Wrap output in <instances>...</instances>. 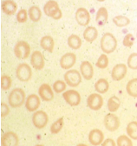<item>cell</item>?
Returning a JSON list of instances; mask_svg holds the SVG:
<instances>
[{"label":"cell","mask_w":137,"mask_h":146,"mask_svg":"<svg viewBox=\"0 0 137 146\" xmlns=\"http://www.w3.org/2000/svg\"><path fill=\"white\" fill-rule=\"evenodd\" d=\"M102 146H107V145H111V146H115L116 145V142L112 139V138H108L106 140H104L102 143Z\"/></svg>","instance_id":"obj_40"},{"label":"cell","mask_w":137,"mask_h":146,"mask_svg":"<svg viewBox=\"0 0 137 146\" xmlns=\"http://www.w3.org/2000/svg\"><path fill=\"white\" fill-rule=\"evenodd\" d=\"M14 54L19 59H27L31 54V47L28 42L19 41L14 47Z\"/></svg>","instance_id":"obj_4"},{"label":"cell","mask_w":137,"mask_h":146,"mask_svg":"<svg viewBox=\"0 0 137 146\" xmlns=\"http://www.w3.org/2000/svg\"><path fill=\"white\" fill-rule=\"evenodd\" d=\"M17 78L23 82L29 81L32 76V70L31 67L26 63H21L17 66L16 70Z\"/></svg>","instance_id":"obj_5"},{"label":"cell","mask_w":137,"mask_h":146,"mask_svg":"<svg viewBox=\"0 0 137 146\" xmlns=\"http://www.w3.org/2000/svg\"><path fill=\"white\" fill-rule=\"evenodd\" d=\"M63 97L67 104L71 106H76L81 102L80 94L76 90H68L63 93Z\"/></svg>","instance_id":"obj_9"},{"label":"cell","mask_w":137,"mask_h":146,"mask_svg":"<svg viewBox=\"0 0 137 146\" xmlns=\"http://www.w3.org/2000/svg\"><path fill=\"white\" fill-rule=\"evenodd\" d=\"M108 55L106 54H102L100 55V57L98 58V60L96 63V66L101 69H104L108 67Z\"/></svg>","instance_id":"obj_32"},{"label":"cell","mask_w":137,"mask_h":146,"mask_svg":"<svg viewBox=\"0 0 137 146\" xmlns=\"http://www.w3.org/2000/svg\"><path fill=\"white\" fill-rule=\"evenodd\" d=\"M11 78L7 75V74H4L1 77V88L4 91H7L11 88Z\"/></svg>","instance_id":"obj_34"},{"label":"cell","mask_w":137,"mask_h":146,"mask_svg":"<svg viewBox=\"0 0 137 146\" xmlns=\"http://www.w3.org/2000/svg\"><path fill=\"white\" fill-rule=\"evenodd\" d=\"M76 21L81 26H87L90 22V15L87 9L79 8L76 11Z\"/></svg>","instance_id":"obj_10"},{"label":"cell","mask_w":137,"mask_h":146,"mask_svg":"<svg viewBox=\"0 0 137 146\" xmlns=\"http://www.w3.org/2000/svg\"><path fill=\"white\" fill-rule=\"evenodd\" d=\"M126 131L128 136L134 140H137V122L132 121L128 124Z\"/></svg>","instance_id":"obj_28"},{"label":"cell","mask_w":137,"mask_h":146,"mask_svg":"<svg viewBox=\"0 0 137 146\" xmlns=\"http://www.w3.org/2000/svg\"><path fill=\"white\" fill-rule=\"evenodd\" d=\"M108 18V10L105 7H101L99 8V10L96 12V23L100 26L102 27L106 24Z\"/></svg>","instance_id":"obj_21"},{"label":"cell","mask_w":137,"mask_h":146,"mask_svg":"<svg viewBox=\"0 0 137 146\" xmlns=\"http://www.w3.org/2000/svg\"><path fill=\"white\" fill-rule=\"evenodd\" d=\"M113 23L117 27H126L130 23V20L128 17L125 16H116L113 18Z\"/></svg>","instance_id":"obj_30"},{"label":"cell","mask_w":137,"mask_h":146,"mask_svg":"<svg viewBox=\"0 0 137 146\" xmlns=\"http://www.w3.org/2000/svg\"><path fill=\"white\" fill-rule=\"evenodd\" d=\"M126 90L129 96L137 98V79H132L128 82Z\"/></svg>","instance_id":"obj_25"},{"label":"cell","mask_w":137,"mask_h":146,"mask_svg":"<svg viewBox=\"0 0 137 146\" xmlns=\"http://www.w3.org/2000/svg\"><path fill=\"white\" fill-rule=\"evenodd\" d=\"M48 115L43 111H37L32 116V124L37 129L44 128L48 123Z\"/></svg>","instance_id":"obj_8"},{"label":"cell","mask_w":137,"mask_h":146,"mask_svg":"<svg viewBox=\"0 0 137 146\" xmlns=\"http://www.w3.org/2000/svg\"><path fill=\"white\" fill-rule=\"evenodd\" d=\"M97 1H98V2H104L105 0H97Z\"/></svg>","instance_id":"obj_41"},{"label":"cell","mask_w":137,"mask_h":146,"mask_svg":"<svg viewBox=\"0 0 137 146\" xmlns=\"http://www.w3.org/2000/svg\"><path fill=\"white\" fill-rule=\"evenodd\" d=\"M116 145H118V146H132L133 142L128 136L122 135V136L118 137V138L116 140Z\"/></svg>","instance_id":"obj_33"},{"label":"cell","mask_w":137,"mask_h":146,"mask_svg":"<svg viewBox=\"0 0 137 146\" xmlns=\"http://www.w3.org/2000/svg\"><path fill=\"white\" fill-rule=\"evenodd\" d=\"M28 15L30 17V19L32 21V22H38L42 17V12H41V10L38 6L37 5H34V6H31L29 11H28Z\"/></svg>","instance_id":"obj_26"},{"label":"cell","mask_w":137,"mask_h":146,"mask_svg":"<svg viewBox=\"0 0 137 146\" xmlns=\"http://www.w3.org/2000/svg\"><path fill=\"white\" fill-rule=\"evenodd\" d=\"M80 71H81V74L85 80H90L93 78L94 75V69L93 67L91 65L90 62H83L80 65Z\"/></svg>","instance_id":"obj_18"},{"label":"cell","mask_w":137,"mask_h":146,"mask_svg":"<svg viewBox=\"0 0 137 146\" xmlns=\"http://www.w3.org/2000/svg\"><path fill=\"white\" fill-rule=\"evenodd\" d=\"M27 16H28V13H27L26 10H24V9L20 10L17 12V22L20 23H25L27 21Z\"/></svg>","instance_id":"obj_38"},{"label":"cell","mask_w":137,"mask_h":146,"mask_svg":"<svg viewBox=\"0 0 137 146\" xmlns=\"http://www.w3.org/2000/svg\"><path fill=\"white\" fill-rule=\"evenodd\" d=\"M66 89V82L63 80H57L53 84V90L57 94H60Z\"/></svg>","instance_id":"obj_36"},{"label":"cell","mask_w":137,"mask_h":146,"mask_svg":"<svg viewBox=\"0 0 137 146\" xmlns=\"http://www.w3.org/2000/svg\"><path fill=\"white\" fill-rule=\"evenodd\" d=\"M68 45L73 49H79L82 46V40L76 35H70L68 38Z\"/></svg>","instance_id":"obj_29"},{"label":"cell","mask_w":137,"mask_h":146,"mask_svg":"<svg viewBox=\"0 0 137 146\" xmlns=\"http://www.w3.org/2000/svg\"><path fill=\"white\" fill-rule=\"evenodd\" d=\"M10 112V109L8 107V106L4 103V102H1V117L2 118H5L6 117Z\"/></svg>","instance_id":"obj_39"},{"label":"cell","mask_w":137,"mask_h":146,"mask_svg":"<svg viewBox=\"0 0 137 146\" xmlns=\"http://www.w3.org/2000/svg\"><path fill=\"white\" fill-rule=\"evenodd\" d=\"M128 67L130 69H137V53H132L128 58Z\"/></svg>","instance_id":"obj_35"},{"label":"cell","mask_w":137,"mask_h":146,"mask_svg":"<svg viewBox=\"0 0 137 146\" xmlns=\"http://www.w3.org/2000/svg\"><path fill=\"white\" fill-rule=\"evenodd\" d=\"M40 46L43 49H44L49 53H52L53 49H54V46H55L54 39L50 36H43L42 39L40 40Z\"/></svg>","instance_id":"obj_22"},{"label":"cell","mask_w":137,"mask_h":146,"mask_svg":"<svg viewBox=\"0 0 137 146\" xmlns=\"http://www.w3.org/2000/svg\"><path fill=\"white\" fill-rule=\"evenodd\" d=\"M19 143L17 135L13 131L5 132L1 138V144L3 146H16Z\"/></svg>","instance_id":"obj_13"},{"label":"cell","mask_w":137,"mask_h":146,"mask_svg":"<svg viewBox=\"0 0 137 146\" xmlns=\"http://www.w3.org/2000/svg\"><path fill=\"white\" fill-rule=\"evenodd\" d=\"M97 36H98V31L96 30V28L93 26H89L88 28L85 29V31L84 32V38L87 42H92L97 38Z\"/></svg>","instance_id":"obj_23"},{"label":"cell","mask_w":137,"mask_h":146,"mask_svg":"<svg viewBox=\"0 0 137 146\" xmlns=\"http://www.w3.org/2000/svg\"><path fill=\"white\" fill-rule=\"evenodd\" d=\"M17 5L13 0H5L2 3V11L8 16H12L17 12Z\"/></svg>","instance_id":"obj_20"},{"label":"cell","mask_w":137,"mask_h":146,"mask_svg":"<svg viewBox=\"0 0 137 146\" xmlns=\"http://www.w3.org/2000/svg\"><path fill=\"white\" fill-rule=\"evenodd\" d=\"M63 77H64V80L67 83V85L71 87H76L82 82L81 74L76 69L68 70L64 74Z\"/></svg>","instance_id":"obj_6"},{"label":"cell","mask_w":137,"mask_h":146,"mask_svg":"<svg viewBox=\"0 0 137 146\" xmlns=\"http://www.w3.org/2000/svg\"><path fill=\"white\" fill-rule=\"evenodd\" d=\"M127 71H128V68L125 64L123 63L116 64L111 71V77L113 80L115 81L122 80L125 77Z\"/></svg>","instance_id":"obj_12"},{"label":"cell","mask_w":137,"mask_h":146,"mask_svg":"<svg viewBox=\"0 0 137 146\" xmlns=\"http://www.w3.org/2000/svg\"><path fill=\"white\" fill-rule=\"evenodd\" d=\"M134 42V36L132 35V34H127L124 38H123V41H122V44L125 46V47H128V48H130L133 46Z\"/></svg>","instance_id":"obj_37"},{"label":"cell","mask_w":137,"mask_h":146,"mask_svg":"<svg viewBox=\"0 0 137 146\" xmlns=\"http://www.w3.org/2000/svg\"><path fill=\"white\" fill-rule=\"evenodd\" d=\"M31 63L37 70H42L44 68V59L40 51H34L31 55Z\"/></svg>","instance_id":"obj_14"},{"label":"cell","mask_w":137,"mask_h":146,"mask_svg":"<svg viewBox=\"0 0 137 146\" xmlns=\"http://www.w3.org/2000/svg\"><path fill=\"white\" fill-rule=\"evenodd\" d=\"M40 99L37 94H31L26 98L25 108L29 111H37L40 106Z\"/></svg>","instance_id":"obj_17"},{"label":"cell","mask_w":137,"mask_h":146,"mask_svg":"<svg viewBox=\"0 0 137 146\" xmlns=\"http://www.w3.org/2000/svg\"><path fill=\"white\" fill-rule=\"evenodd\" d=\"M8 101L12 108L20 107L25 101V93L21 88L13 89L8 97Z\"/></svg>","instance_id":"obj_2"},{"label":"cell","mask_w":137,"mask_h":146,"mask_svg":"<svg viewBox=\"0 0 137 146\" xmlns=\"http://www.w3.org/2000/svg\"><path fill=\"white\" fill-rule=\"evenodd\" d=\"M109 88V84L105 79H99L95 84V89L99 94H105Z\"/></svg>","instance_id":"obj_24"},{"label":"cell","mask_w":137,"mask_h":146,"mask_svg":"<svg viewBox=\"0 0 137 146\" xmlns=\"http://www.w3.org/2000/svg\"><path fill=\"white\" fill-rule=\"evenodd\" d=\"M104 135L99 129H94L89 133V141L92 145H100L103 142Z\"/></svg>","instance_id":"obj_19"},{"label":"cell","mask_w":137,"mask_h":146,"mask_svg":"<svg viewBox=\"0 0 137 146\" xmlns=\"http://www.w3.org/2000/svg\"><path fill=\"white\" fill-rule=\"evenodd\" d=\"M104 125H105V128L108 131H116L119 126H120V120H119V118L113 114V113H109V114H107L104 118Z\"/></svg>","instance_id":"obj_7"},{"label":"cell","mask_w":137,"mask_h":146,"mask_svg":"<svg viewBox=\"0 0 137 146\" xmlns=\"http://www.w3.org/2000/svg\"><path fill=\"white\" fill-rule=\"evenodd\" d=\"M43 11L48 17L53 18V19H56V20L60 19L63 16L62 11L59 8L58 4L56 1H54V0H49V1L44 5Z\"/></svg>","instance_id":"obj_3"},{"label":"cell","mask_w":137,"mask_h":146,"mask_svg":"<svg viewBox=\"0 0 137 146\" xmlns=\"http://www.w3.org/2000/svg\"><path fill=\"white\" fill-rule=\"evenodd\" d=\"M63 125H64L63 118L58 119L57 120H56L51 125V126H50V132L52 134H57L62 130V128L63 127Z\"/></svg>","instance_id":"obj_31"},{"label":"cell","mask_w":137,"mask_h":146,"mask_svg":"<svg viewBox=\"0 0 137 146\" xmlns=\"http://www.w3.org/2000/svg\"><path fill=\"white\" fill-rule=\"evenodd\" d=\"M88 106L93 111H98L103 105V99L98 94H92L87 99Z\"/></svg>","instance_id":"obj_11"},{"label":"cell","mask_w":137,"mask_h":146,"mask_svg":"<svg viewBox=\"0 0 137 146\" xmlns=\"http://www.w3.org/2000/svg\"><path fill=\"white\" fill-rule=\"evenodd\" d=\"M121 106V101L118 97L116 96H112L108 99V109L110 112H115Z\"/></svg>","instance_id":"obj_27"},{"label":"cell","mask_w":137,"mask_h":146,"mask_svg":"<svg viewBox=\"0 0 137 146\" xmlns=\"http://www.w3.org/2000/svg\"><path fill=\"white\" fill-rule=\"evenodd\" d=\"M38 94L39 97L43 100V101H50L54 98V93L53 90L49 84L43 83L39 86L38 89Z\"/></svg>","instance_id":"obj_16"},{"label":"cell","mask_w":137,"mask_h":146,"mask_svg":"<svg viewBox=\"0 0 137 146\" xmlns=\"http://www.w3.org/2000/svg\"><path fill=\"white\" fill-rule=\"evenodd\" d=\"M76 61V56L73 53H67L63 54L60 59V67L63 69H70L71 68Z\"/></svg>","instance_id":"obj_15"},{"label":"cell","mask_w":137,"mask_h":146,"mask_svg":"<svg viewBox=\"0 0 137 146\" xmlns=\"http://www.w3.org/2000/svg\"><path fill=\"white\" fill-rule=\"evenodd\" d=\"M100 46L105 54H111L117 47V40L113 34L105 33L101 39Z\"/></svg>","instance_id":"obj_1"},{"label":"cell","mask_w":137,"mask_h":146,"mask_svg":"<svg viewBox=\"0 0 137 146\" xmlns=\"http://www.w3.org/2000/svg\"><path fill=\"white\" fill-rule=\"evenodd\" d=\"M136 38H137V33H136Z\"/></svg>","instance_id":"obj_42"}]
</instances>
